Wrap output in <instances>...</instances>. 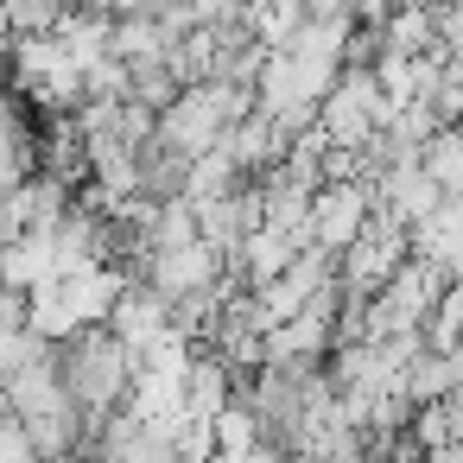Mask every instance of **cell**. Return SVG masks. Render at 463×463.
I'll return each mask as SVG.
<instances>
[{
	"mask_svg": "<svg viewBox=\"0 0 463 463\" xmlns=\"http://www.w3.org/2000/svg\"><path fill=\"white\" fill-rule=\"evenodd\" d=\"M368 222H374V184L368 178H336L311 197V241L330 254H343Z\"/></svg>",
	"mask_w": 463,
	"mask_h": 463,
	"instance_id": "1",
	"label": "cell"
},
{
	"mask_svg": "<svg viewBox=\"0 0 463 463\" xmlns=\"http://www.w3.org/2000/svg\"><path fill=\"white\" fill-rule=\"evenodd\" d=\"M419 165L450 191V197H463V128L450 121V128H438L431 140H425V153H419Z\"/></svg>",
	"mask_w": 463,
	"mask_h": 463,
	"instance_id": "2",
	"label": "cell"
},
{
	"mask_svg": "<svg viewBox=\"0 0 463 463\" xmlns=\"http://www.w3.org/2000/svg\"><path fill=\"white\" fill-rule=\"evenodd\" d=\"M71 14V0H0V20H7L20 39L26 33H58Z\"/></svg>",
	"mask_w": 463,
	"mask_h": 463,
	"instance_id": "3",
	"label": "cell"
}]
</instances>
